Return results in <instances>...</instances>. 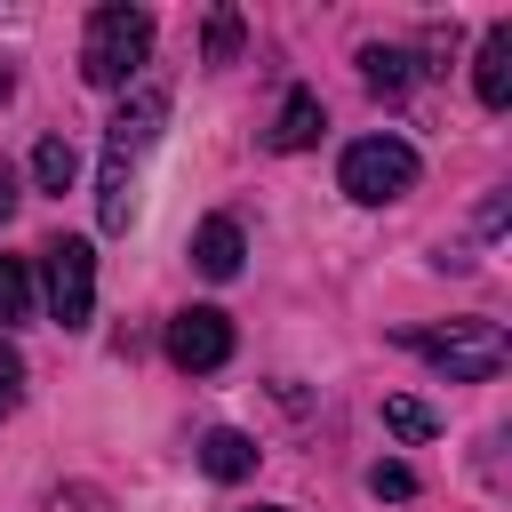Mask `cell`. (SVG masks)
I'll use <instances>...</instances> for the list:
<instances>
[{
    "instance_id": "obj_8",
    "label": "cell",
    "mask_w": 512,
    "mask_h": 512,
    "mask_svg": "<svg viewBox=\"0 0 512 512\" xmlns=\"http://www.w3.org/2000/svg\"><path fill=\"white\" fill-rule=\"evenodd\" d=\"M240 256H248V240H240V224H232V216H208V224L192 232V264H200L208 280H232V272H240Z\"/></svg>"
},
{
    "instance_id": "obj_2",
    "label": "cell",
    "mask_w": 512,
    "mask_h": 512,
    "mask_svg": "<svg viewBox=\"0 0 512 512\" xmlns=\"http://www.w3.org/2000/svg\"><path fill=\"white\" fill-rule=\"evenodd\" d=\"M416 360H432L448 384H488L504 360H512V336H504V320H480V312H464V320H440V328H408L400 336Z\"/></svg>"
},
{
    "instance_id": "obj_9",
    "label": "cell",
    "mask_w": 512,
    "mask_h": 512,
    "mask_svg": "<svg viewBox=\"0 0 512 512\" xmlns=\"http://www.w3.org/2000/svg\"><path fill=\"white\" fill-rule=\"evenodd\" d=\"M320 96L312 88H288L280 96V120H272V152H304V144H320Z\"/></svg>"
},
{
    "instance_id": "obj_12",
    "label": "cell",
    "mask_w": 512,
    "mask_h": 512,
    "mask_svg": "<svg viewBox=\"0 0 512 512\" xmlns=\"http://www.w3.org/2000/svg\"><path fill=\"white\" fill-rule=\"evenodd\" d=\"M72 176H80V152H72L64 136H40V144H32V184H40V192H72Z\"/></svg>"
},
{
    "instance_id": "obj_19",
    "label": "cell",
    "mask_w": 512,
    "mask_h": 512,
    "mask_svg": "<svg viewBox=\"0 0 512 512\" xmlns=\"http://www.w3.org/2000/svg\"><path fill=\"white\" fill-rule=\"evenodd\" d=\"M8 96H16V64L0 56V104H8Z\"/></svg>"
},
{
    "instance_id": "obj_18",
    "label": "cell",
    "mask_w": 512,
    "mask_h": 512,
    "mask_svg": "<svg viewBox=\"0 0 512 512\" xmlns=\"http://www.w3.org/2000/svg\"><path fill=\"white\" fill-rule=\"evenodd\" d=\"M8 208H16V168L0 160V224H8Z\"/></svg>"
},
{
    "instance_id": "obj_6",
    "label": "cell",
    "mask_w": 512,
    "mask_h": 512,
    "mask_svg": "<svg viewBox=\"0 0 512 512\" xmlns=\"http://www.w3.org/2000/svg\"><path fill=\"white\" fill-rule=\"evenodd\" d=\"M168 360H176L184 376H208V368H224V360H232V320H224L216 304H192V312H176V320H168Z\"/></svg>"
},
{
    "instance_id": "obj_14",
    "label": "cell",
    "mask_w": 512,
    "mask_h": 512,
    "mask_svg": "<svg viewBox=\"0 0 512 512\" xmlns=\"http://www.w3.org/2000/svg\"><path fill=\"white\" fill-rule=\"evenodd\" d=\"M384 424H392V432H400V440H432V432H440V416H432V408H424V400H400V392H392V400H384Z\"/></svg>"
},
{
    "instance_id": "obj_5",
    "label": "cell",
    "mask_w": 512,
    "mask_h": 512,
    "mask_svg": "<svg viewBox=\"0 0 512 512\" xmlns=\"http://www.w3.org/2000/svg\"><path fill=\"white\" fill-rule=\"evenodd\" d=\"M40 280H48V320L56 328H88L96 320V248L88 240H48L40 248Z\"/></svg>"
},
{
    "instance_id": "obj_3",
    "label": "cell",
    "mask_w": 512,
    "mask_h": 512,
    "mask_svg": "<svg viewBox=\"0 0 512 512\" xmlns=\"http://www.w3.org/2000/svg\"><path fill=\"white\" fill-rule=\"evenodd\" d=\"M152 56V16L144 8H96L88 32H80V80L88 88H128V72Z\"/></svg>"
},
{
    "instance_id": "obj_1",
    "label": "cell",
    "mask_w": 512,
    "mask_h": 512,
    "mask_svg": "<svg viewBox=\"0 0 512 512\" xmlns=\"http://www.w3.org/2000/svg\"><path fill=\"white\" fill-rule=\"evenodd\" d=\"M168 128V88H136L112 128H104V160H96V224L104 232H128L136 224V176H144V152L160 144Z\"/></svg>"
},
{
    "instance_id": "obj_16",
    "label": "cell",
    "mask_w": 512,
    "mask_h": 512,
    "mask_svg": "<svg viewBox=\"0 0 512 512\" xmlns=\"http://www.w3.org/2000/svg\"><path fill=\"white\" fill-rule=\"evenodd\" d=\"M232 56H240V16L216 8V16H208V64H232Z\"/></svg>"
},
{
    "instance_id": "obj_7",
    "label": "cell",
    "mask_w": 512,
    "mask_h": 512,
    "mask_svg": "<svg viewBox=\"0 0 512 512\" xmlns=\"http://www.w3.org/2000/svg\"><path fill=\"white\" fill-rule=\"evenodd\" d=\"M472 88H480V104H488V112H504V104H512V24H488L480 64H472Z\"/></svg>"
},
{
    "instance_id": "obj_11",
    "label": "cell",
    "mask_w": 512,
    "mask_h": 512,
    "mask_svg": "<svg viewBox=\"0 0 512 512\" xmlns=\"http://www.w3.org/2000/svg\"><path fill=\"white\" fill-rule=\"evenodd\" d=\"M360 80H368L376 96H400V88L416 80V64H408V48H384V40H376V48H360Z\"/></svg>"
},
{
    "instance_id": "obj_10",
    "label": "cell",
    "mask_w": 512,
    "mask_h": 512,
    "mask_svg": "<svg viewBox=\"0 0 512 512\" xmlns=\"http://www.w3.org/2000/svg\"><path fill=\"white\" fill-rule=\"evenodd\" d=\"M200 472H208V480H248V472H256V440L232 432V424H216V432L200 440Z\"/></svg>"
},
{
    "instance_id": "obj_4",
    "label": "cell",
    "mask_w": 512,
    "mask_h": 512,
    "mask_svg": "<svg viewBox=\"0 0 512 512\" xmlns=\"http://www.w3.org/2000/svg\"><path fill=\"white\" fill-rule=\"evenodd\" d=\"M336 184H344L360 208H392V200L416 192V144H400V136H360V144H344Z\"/></svg>"
},
{
    "instance_id": "obj_15",
    "label": "cell",
    "mask_w": 512,
    "mask_h": 512,
    "mask_svg": "<svg viewBox=\"0 0 512 512\" xmlns=\"http://www.w3.org/2000/svg\"><path fill=\"white\" fill-rule=\"evenodd\" d=\"M368 496L408 504V496H416V472H408V464H368Z\"/></svg>"
},
{
    "instance_id": "obj_17",
    "label": "cell",
    "mask_w": 512,
    "mask_h": 512,
    "mask_svg": "<svg viewBox=\"0 0 512 512\" xmlns=\"http://www.w3.org/2000/svg\"><path fill=\"white\" fill-rule=\"evenodd\" d=\"M16 408H24V360H16L8 344H0V424H8Z\"/></svg>"
},
{
    "instance_id": "obj_13",
    "label": "cell",
    "mask_w": 512,
    "mask_h": 512,
    "mask_svg": "<svg viewBox=\"0 0 512 512\" xmlns=\"http://www.w3.org/2000/svg\"><path fill=\"white\" fill-rule=\"evenodd\" d=\"M32 320V264L24 256H0V328Z\"/></svg>"
}]
</instances>
